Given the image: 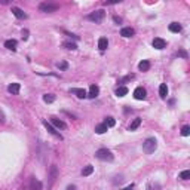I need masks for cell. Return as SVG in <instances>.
<instances>
[{
    "instance_id": "36",
    "label": "cell",
    "mask_w": 190,
    "mask_h": 190,
    "mask_svg": "<svg viewBox=\"0 0 190 190\" xmlns=\"http://www.w3.org/2000/svg\"><path fill=\"white\" fill-rule=\"evenodd\" d=\"M123 190H132V186H129V187H126V189H123Z\"/></svg>"
},
{
    "instance_id": "22",
    "label": "cell",
    "mask_w": 190,
    "mask_h": 190,
    "mask_svg": "<svg viewBox=\"0 0 190 190\" xmlns=\"http://www.w3.org/2000/svg\"><path fill=\"white\" fill-rule=\"evenodd\" d=\"M140 125H141V119H140V117L134 119V120L131 122V125H129V131H135V129H137Z\"/></svg>"
},
{
    "instance_id": "6",
    "label": "cell",
    "mask_w": 190,
    "mask_h": 190,
    "mask_svg": "<svg viewBox=\"0 0 190 190\" xmlns=\"http://www.w3.org/2000/svg\"><path fill=\"white\" fill-rule=\"evenodd\" d=\"M42 123H43V126H45V128L48 129V132H49V134H52L54 137H57V138H59V140H62V135H61L58 131H55V128H54V126L50 125V123H48V120H43Z\"/></svg>"
},
{
    "instance_id": "33",
    "label": "cell",
    "mask_w": 190,
    "mask_h": 190,
    "mask_svg": "<svg viewBox=\"0 0 190 190\" xmlns=\"http://www.w3.org/2000/svg\"><path fill=\"white\" fill-rule=\"evenodd\" d=\"M22 39L24 40L28 39V30H22Z\"/></svg>"
},
{
    "instance_id": "19",
    "label": "cell",
    "mask_w": 190,
    "mask_h": 190,
    "mask_svg": "<svg viewBox=\"0 0 190 190\" xmlns=\"http://www.w3.org/2000/svg\"><path fill=\"white\" fill-rule=\"evenodd\" d=\"M169 31H172V33H180V31H181V24H178V22H171V24H169Z\"/></svg>"
},
{
    "instance_id": "7",
    "label": "cell",
    "mask_w": 190,
    "mask_h": 190,
    "mask_svg": "<svg viewBox=\"0 0 190 190\" xmlns=\"http://www.w3.org/2000/svg\"><path fill=\"white\" fill-rule=\"evenodd\" d=\"M147 97V92H146V89L143 86H138L137 89L134 91V98L135 99H144Z\"/></svg>"
},
{
    "instance_id": "17",
    "label": "cell",
    "mask_w": 190,
    "mask_h": 190,
    "mask_svg": "<svg viewBox=\"0 0 190 190\" xmlns=\"http://www.w3.org/2000/svg\"><path fill=\"white\" fill-rule=\"evenodd\" d=\"M159 95H160V98H167V95H168V86H167V83H160V86H159Z\"/></svg>"
},
{
    "instance_id": "1",
    "label": "cell",
    "mask_w": 190,
    "mask_h": 190,
    "mask_svg": "<svg viewBox=\"0 0 190 190\" xmlns=\"http://www.w3.org/2000/svg\"><path fill=\"white\" fill-rule=\"evenodd\" d=\"M59 9V5L57 3H50V2H43L39 5V10L45 12V14H52V12H57Z\"/></svg>"
},
{
    "instance_id": "5",
    "label": "cell",
    "mask_w": 190,
    "mask_h": 190,
    "mask_svg": "<svg viewBox=\"0 0 190 190\" xmlns=\"http://www.w3.org/2000/svg\"><path fill=\"white\" fill-rule=\"evenodd\" d=\"M48 174H49V184H48V187L50 189L54 186V183L57 181V178H58V168H57V165H50Z\"/></svg>"
},
{
    "instance_id": "9",
    "label": "cell",
    "mask_w": 190,
    "mask_h": 190,
    "mask_svg": "<svg viewBox=\"0 0 190 190\" xmlns=\"http://www.w3.org/2000/svg\"><path fill=\"white\" fill-rule=\"evenodd\" d=\"M151 45H153V48H156V49H163V48H165L167 46V42L165 40H163V39H160V37H155V39H153V43H151Z\"/></svg>"
},
{
    "instance_id": "26",
    "label": "cell",
    "mask_w": 190,
    "mask_h": 190,
    "mask_svg": "<svg viewBox=\"0 0 190 190\" xmlns=\"http://www.w3.org/2000/svg\"><path fill=\"white\" fill-rule=\"evenodd\" d=\"M43 101H45V103H48V104L54 103V101H55V95L54 94H45L43 95Z\"/></svg>"
},
{
    "instance_id": "14",
    "label": "cell",
    "mask_w": 190,
    "mask_h": 190,
    "mask_svg": "<svg viewBox=\"0 0 190 190\" xmlns=\"http://www.w3.org/2000/svg\"><path fill=\"white\" fill-rule=\"evenodd\" d=\"M5 48L9 49V50H17V40H14V39L6 40L5 42Z\"/></svg>"
},
{
    "instance_id": "11",
    "label": "cell",
    "mask_w": 190,
    "mask_h": 190,
    "mask_svg": "<svg viewBox=\"0 0 190 190\" xmlns=\"http://www.w3.org/2000/svg\"><path fill=\"white\" fill-rule=\"evenodd\" d=\"M50 123L55 125L57 128H59V129H66V128H67V125L62 122L61 119H57V117H50Z\"/></svg>"
},
{
    "instance_id": "4",
    "label": "cell",
    "mask_w": 190,
    "mask_h": 190,
    "mask_svg": "<svg viewBox=\"0 0 190 190\" xmlns=\"http://www.w3.org/2000/svg\"><path fill=\"white\" fill-rule=\"evenodd\" d=\"M104 17H106V12L103 9H98L95 12H91V14L88 15V19L92 21V22H101L104 19Z\"/></svg>"
},
{
    "instance_id": "16",
    "label": "cell",
    "mask_w": 190,
    "mask_h": 190,
    "mask_svg": "<svg viewBox=\"0 0 190 190\" xmlns=\"http://www.w3.org/2000/svg\"><path fill=\"white\" fill-rule=\"evenodd\" d=\"M19 89H21V85H19V83H10V85L8 86V91H9L10 94H18Z\"/></svg>"
},
{
    "instance_id": "23",
    "label": "cell",
    "mask_w": 190,
    "mask_h": 190,
    "mask_svg": "<svg viewBox=\"0 0 190 190\" xmlns=\"http://www.w3.org/2000/svg\"><path fill=\"white\" fill-rule=\"evenodd\" d=\"M126 94H128V88H126V86H119L116 89V95L117 97H125Z\"/></svg>"
},
{
    "instance_id": "28",
    "label": "cell",
    "mask_w": 190,
    "mask_h": 190,
    "mask_svg": "<svg viewBox=\"0 0 190 190\" xmlns=\"http://www.w3.org/2000/svg\"><path fill=\"white\" fill-rule=\"evenodd\" d=\"M62 46H64L66 49H70V50H74V49H77V46H76V43H71V42H66V43H62Z\"/></svg>"
},
{
    "instance_id": "35",
    "label": "cell",
    "mask_w": 190,
    "mask_h": 190,
    "mask_svg": "<svg viewBox=\"0 0 190 190\" xmlns=\"http://www.w3.org/2000/svg\"><path fill=\"white\" fill-rule=\"evenodd\" d=\"M67 190H76V186H68Z\"/></svg>"
},
{
    "instance_id": "20",
    "label": "cell",
    "mask_w": 190,
    "mask_h": 190,
    "mask_svg": "<svg viewBox=\"0 0 190 190\" xmlns=\"http://www.w3.org/2000/svg\"><path fill=\"white\" fill-rule=\"evenodd\" d=\"M138 68H140L141 71H147V70H150V61H147V59H143L140 64H138Z\"/></svg>"
},
{
    "instance_id": "30",
    "label": "cell",
    "mask_w": 190,
    "mask_h": 190,
    "mask_svg": "<svg viewBox=\"0 0 190 190\" xmlns=\"http://www.w3.org/2000/svg\"><path fill=\"white\" fill-rule=\"evenodd\" d=\"M57 67H58L59 70H66V68L68 67V64H67V62H58V64H57Z\"/></svg>"
},
{
    "instance_id": "18",
    "label": "cell",
    "mask_w": 190,
    "mask_h": 190,
    "mask_svg": "<svg viewBox=\"0 0 190 190\" xmlns=\"http://www.w3.org/2000/svg\"><path fill=\"white\" fill-rule=\"evenodd\" d=\"M108 46V40L106 39V37H99V40H98V48L99 50H106Z\"/></svg>"
},
{
    "instance_id": "3",
    "label": "cell",
    "mask_w": 190,
    "mask_h": 190,
    "mask_svg": "<svg viewBox=\"0 0 190 190\" xmlns=\"http://www.w3.org/2000/svg\"><path fill=\"white\" fill-rule=\"evenodd\" d=\"M95 156H97L99 160H108V162L113 160V153H111L108 149H99V150H97Z\"/></svg>"
},
{
    "instance_id": "34",
    "label": "cell",
    "mask_w": 190,
    "mask_h": 190,
    "mask_svg": "<svg viewBox=\"0 0 190 190\" xmlns=\"http://www.w3.org/2000/svg\"><path fill=\"white\" fill-rule=\"evenodd\" d=\"M113 19H115V22H117V24H119V22L122 21V19H120V18H117V17H115V18H113Z\"/></svg>"
},
{
    "instance_id": "24",
    "label": "cell",
    "mask_w": 190,
    "mask_h": 190,
    "mask_svg": "<svg viewBox=\"0 0 190 190\" xmlns=\"http://www.w3.org/2000/svg\"><path fill=\"white\" fill-rule=\"evenodd\" d=\"M94 172V167L92 165H86L85 168H83V171H82V175L83 177H88V175H91Z\"/></svg>"
},
{
    "instance_id": "8",
    "label": "cell",
    "mask_w": 190,
    "mask_h": 190,
    "mask_svg": "<svg viewBox=\"0 0 190 190\" xmlns=\"http://www.w3.org/2000/svg\"><path fill=\"white\" fill-rule=\"evenodd\" d=\"M12 14H14L18 19H25V18H27V14H25L21 8H17V6H12Z\"/></svg>"
},
{
    "instance_id": "2",
    "label": "cell",
    "mask_w": 190,
    "mask_h": 190,
    "mask_svg": "<svg viewBox=\"0 0 190 190\" xmlns=\"http://www.w3.org/2000/svg\"><path fill=\"white\" fill-rule=\"evenodd\" d=\"M156 147H158V143H156V140L155 138H147V140L143 143V150L146 151L147 155H150V153H153V151L156 150Z\"/></svg>"
},
{
    "instance_id": "25",
    "label": "cell",
    "mask_w": 190,
    "mask_h": 190,
    "mask_svg": "<svg viewBox=\"0 0 190 190\" xmlns=\"http://www.w3.org/2000/svg\"><path fill=\"white\" fill-rule=\"evenodd\" d=\"M104 125L107 126V128H111V126H115V125H116V120H115V117H111V116L106 117V120H104Z\"/></svg>"
},
{
    "instance_id": "32",
    "label": "cell",
    "mask_w": 190,
    "mask_h": 190,
    "mask_svg": "<svg viewBox=\"0 0 190 190\" xmlns=\"http://www.w3.org/2000/svg\"><path fill=\"white\" fill-rule=\"evenodd\" d=\"M131 79H134V74H129V76H126V77L120 79V80H119V83H123V82H126V80H131Z\"/></svg>"
},
{
    "instance_id": "31",
    "label": "cell",
    "mask_w": 190,
    "mask_h": 190,
    "mask_svg": "<svg viewBox=\"0 0 190 190\" xmlns=\"http://www.w3.org/2000/svg\"><path fill=\"white\" fill-rule=\"evenodd\" d=\"M178 55H180L181 58H184V59H187V52H186V50H184V49H180V50H178Z\"/></svg>"
},
{
    "instance_id": "27",
    "label": "cell",
    "mask_w": 190,
    "mask_h": 190,
    "mask_svg": "<svg viewBox=\"0 0 190 190\" xmlns=\"http://www.w3.org/2000/svg\"><path fill=\"white\" fill-rule=\"evenodd\" d=\"M178 178H181V180H189V178H190V171H189V169H186V171L180 172Z\"/></svg>"
},
{
    "instance_id": "12",
    "label": "cell",
    "mask_w": 190,
    "mask_h": 190,
    "mask_svg": "<svg viewBox=\"0 0 190 190\" xmlns=\"http://www.w3.org/2000/svg\"><path fill=\"white\" fill-rule=\"evenodd\" d=\"M71 94H76L77 98H86L88 92L85 89H80V88H71Z\"/></svg>"
},
{
    "instance_id": "21",
    "label": "cell",
    "mask_w": 190,
    "mask_h": 190,
    "mask_svg": "<svg viewBox=\"0 0 190 190\" xmlns=\"http://www.w3.org/2000/svg\"><path fill=\"white\" fill-rule=\"evenodd\" d=\"M104 132H107V126L104 123H99V125L95 126V134L101 135V134H104Z\"/></svg>"
},
{
    "instance_id": "13",
    "label": "cell",
    "mask_w": 190,
    "mask_h": 190,
    "mask_svg": "<svg viewBox=\"0 0 190 190\" xmlns=\"http://www.w3.org/2000/svg\"><path fill=\"white\" fill-rule=\"evenodd\" d=\"M98 94H99V88L97 85H91L89 92H88V97H89V98H97Z\"/></svg>"
},
{
    "instance_id": "15",
    "label": "cell",
    "mask_w": 190,
    "mask_h": 190,
    "mask_svg": "<svg viewBox=\"0 0 190 190\" xmlns=\"http://www.w3.org/2000/svg\"><path fill=\"white\" fill-rule=\"evenodd\" d=\"M30 190H42V183L36 178H31V183H30Z\"/></svg>"
},
{
    "instance_id": "29",
    "label": "cell",
    "mask_w": 190,
    "mask_h": 190,
    "mask_svg": "<svg viewBox=\"0 0 190 190\" xmlns=\"http://www.w3.org/2000/svg\"><path fill=\"white\" fill-rule=\"evenodd\" d=\"M189 134H190V126H187V125H186V126H183V129H181V135H183V137H187Z\"/></svg>"
},
{
    "instance_id": "10",
    "label": "cell",
    "mask_w": 190,
    "mask_h": 190,
    "mask_svg": "<svg viewBox=\"0 0 190 190\" xmlns=\"http://www.w3.org/2000/svg\"><path fill=\"white\" fill-rule=\"evenodd\" d=\"M135 34V31H134V28H131V27H123L122 30H120V36L122 37H132Z\"/></svg>"
}]
</instances>
